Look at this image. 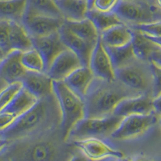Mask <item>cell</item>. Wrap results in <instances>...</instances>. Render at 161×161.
Wrapping results in <instances>:
<instances>
[{"mask_svg":"<svg viewBox=\"0 0 161 161\" xmlns=\"http://www.w3.org/2000/svg\"><path fill=\"white\" fill-rule=\"evenodd\" d=\"M92 83L85 97V117L103 118L113 114L118 103L123 98L139 95L119 80Z\"/></svg>","mask_w":161,"mask_h":161,"instance_id":"6da1fadb","label":"cell"},{"mask_svg":"<svg viewBox=\"0 0 161 161\" xmlns=\"http://www.w3.org/2000/svg\"><path fill=\"white\" fill-rule=\"evenodd\" d=\"M53 95L60 109L61 130L67 137L76 123L85 118V101L63 80H53Z\"/></svg>","mask_w":161,"mask_h":161,"instance_id":"7a4b0ae2","label":"cell"},{"mask_svg":"<svg viewBox=\"0 0 161 161\" xmlns=\"http://www.w3.org/2000/svg\"><path fill=\"white\" fill-rule=\"evenodd\" d=\"M115 77L119 82L138 94L152 96V76L149 62L136 59L128 64L116 69Z\"/></svg>","mask_w":161,"mask_h":161,"instance_id":"3957f363","label":"cell"},{"mask_svg":"<svg viewBox=\"0 0 161 161\" xmlns=\"http://www.w3.org/2000/svg\"><path fill=\"white\" fill-rule=\"evenodd\" d=\"M46 98L39 99L38 102L29 110L17 117L15 121L2 130L5 138H16L38 128L47 122L49 113V106Z\"/></svg>","mask_w":161,"mask_h":161,"instance_id":"277c9868","label":"cell"},{"mask_svg":"<svg viewBox=\"0 0 161 161\" xmlns=\"http://www.w3.org/2000/svg\"><path fill=\"white\" fill-rule=\"evenodd\" d=\"M123 118L110 114L103 118H86L73 126L69 135L77 138H90L111 135Z\"/></svg>","mask_w":161,"mask_h":161,"instance_id":"5b68a950","label":"cell"},{"mask_svg":"<svg viewBox=\"0 0 161 161\" xmlns=\"http://www.w3.org/2000/svg\"><path fill=\"white\" fill-rule=\"evenodd\" d=\"M157 121L156 114H134L124 117L120 121L111 136L116 139H128L144 134Z\"/></svg>","mask_w":161,"mask_h":161,"instance_id":"8992f818","label":"cell"},{"mask_svg":"<svg viewBox=\"0 0 161 161\" xmlns=\"http://www.w3.org/2000/svg\"><path fill=\"white\" fill-rule=\"evenodd\" d=\"M64 19L26 11L22 24L31 37L45 36L57 32L64 24Z\"/></svg>","mask_w":161,"mask_h":161,"instance_id":"52a82bcc","label":"cell"},{"mask_svg":"<svg viewBox=\"0 0 161 161\" xmlns=\"http://www.w3.org/2000/svg\"><path fill=\"white\" fill-rule=\"evenodd\" d=\"M89 67L96 78L106 81L116 80L115 69L114 67L106 46L99 37L90 59Z\"/></svg>","mask_w":161,"mask_h":161,"instance_id":"ba28073f","label":"cell"},{"mask_svg":"<svg viewBox=\"0 0 161 161\" xmlns=\"http://www.w3.org/2000/svg\"><path fill=\"white\" fill-rule=\"evenodd\" d=\"M82 65L77 54L67 48L55 57L46 73L53 80H63L72 72Z\"/></svg>","mask_w":161,"mask_h":161,"instance_id":"9c48e42d","label":"cell"},{"mask_svg":"<svg viewBox=\"0 0 161 161\" xmlns=\"http://www.w3.org/2000/svg\"><path fill=\"white\" fill-rule=\"evenodd\" d=\"M152 98L149 94H139L121 100L113 111V114L124 118L134 114L154 113Z\"/></svg>","mask_w":161,"mask_h":161,"instance_id":"30bf717a","label":"cell"},{"mask_svg":"<svg viewBox=\"0 0 161 161\" xmlns=\"http://www.w3.org/2000/svg\"><path fill=\"white\" fill-rule=\"evenodd\" d=\"M114 12L123 22L127 21L136 24L152 21L150 10L137 0H121Z\"/></svg>","mask_w":161,"mask_h":161,"instance_id":"8fae6325","label":"cell"},{"mask_svg":"<svg viewBox=\"0 0 161 161\" xmlns=\"http://www.w3.org/2000/svg\"><path fill=\"white\" fill-rule=\"evenodd\" d=\"M31 39L33 48L39 52L44 60L46 71L55 57L67 48L60 39L58 31L45 36L31 37Z\"/></svg>","mask_w":161,"mask_h":161,"instance_id":"7c38bea8","label":"cell"},{"mask_svg":"<svg viewBox=\"0 0 161 161\" xmlns=\"http://www.w3.org/2000/svg\"><path fill=\"white\" fill-rule=\"evenodd\" d=\"M21 82L26 90L38 99L53 94V80L46 73L27 71Z\"/></svg>","mask_w":161,"mask_h":161,"instance_id":"4fadbf2b","label":"cell"},{"mask_svg":"<svg viewBox=\"0 0 161 161\" xmlns=\"http://www.w3.org/2000/svg\"><path fill=\"white\" fill-rule=\"evenodd\" d=\"M22 52L12 50L6 54L0 62V77L8 84L21 81L27 73L21 62Z\"/></svg>","mask_w":161,"mask_h":161,"instance_id":"5bb4252c","label":"cell"},{"mask_svg":"<svg viewBox=\"0 0 161 161\" xmlns=\"http://www.w3.org/2000/svg\"><path fill=\"white\" fill-rule=\"evenodd\" d=\"M58 32L64 45L77 54V57L81 60L83 65L89 66L90 57L95 44L87 42L83 39L77 36L66 28L64 24L59 29Z\"/></svg>","mask_w":161,"mask_h":161,"instance_id":"9a60e30c","label":"cell"},{"mask_svg":"<svg viewBox=\"0 0 161 161\" xmlns=\"http://www.w3.org/2000/svg\"><path fill=\"white\" fill-rule=\"evenodd\" d=\"M95 78L90 67L82 65L69 74L63 81L70 90L84 99Z\"/></svg>","mask_w":161,"mask_h":161,"instance_id":"2e32d148","label":"cell"},{"mask_svg":"<svg viewBox=\"0 0 161 161\" xmlns=\"http://www.w3.org/2000/svg\"><path fill=\"white\" fill-rule=\"evenodd\" d=\"M38 100L39 99L36 96L33 95L32 93H30L23 86L22 89L13 97L11 103L0 112H3L15 119L31 108L38 102Z\"/></svg>","mask_w":161,"mask_h":161,"instance_id":"e0dca14e","label":"cell"},{"mask_svg":"<svg viewBox=\"0 0 161 161\" xmlns=\"http://www.w3.org/2000/svg\"><path fill=\"white\" fill-rule=\"evenodd\" d=\"M134 31L124 24L116 25L100 33V38L107 47H121L131 43Z\"/></svg>","mask_w":161,"mask_h":161,"instance_id":"ac0fdd59","label":"cell"},{"mask_svg":"<svg viewBox=\"0 0 161 161\" xmlns=\"http://www.w3.org/2000/svg\"><path fill=\"white\" fill-rule=\"evenodd\" d=\"M76 144L84 152L86 156L93 159L121 155L119 152L112 149L103 141L95 137L84 138L81 140L77 141Z\"/></svg>","mask_w":161,"mask_h":161,"instance_id":"d6986e66","label":"cell"},{"mask_svg":"<svg viewBox=\"0 0 161 161\" xmlns=\"http://www.w3.org/2000/svg\"><path fill=\"white\" fill-rule=\"evenodd\" d=\"M64 25L77 36L93 44H96L100 37V33L90 19L81 20L64 19Z\"/></svg>","mask_w":161,"mask_h":161,"instance_id":"ffe728a7","label":"cell"},{"mask_svg":"<svg viewBox=\"0 0 161 161\" xmlns=\"http://www.w3.org/2000/svg\"><path fill=\"white\" fill-rule=\"evenodd\" d=\"M64 19L81 20L87 18L90 9L87 0H56Z\"/></svg>","mask_w":161,"mask_h":161,"instance_id":"44dd1931","label":"cell"},{"mask_svg":"<svg viewBox=\"0 0 161 161\" xmlns=\"http://www.w3.org/2000/svg\"><path fill=\"white\" fill-rule=\"evenodd\" d=\"M10 44L11 49L25 52L33 48L32 39L22 24L11 20L10 24Z\"/></svg>","mask_w":161,"mask_h":161,"instance_id":"7402d4cb","label":"cell"},{"mask_svg":"<svg viewBox=\"0 0 161 161\" xmlns=\"http://www.w3.org/2000/svg\"><path fill=\"white\" fill-rule=\"evenodd\" d=\"M27 5L28 0H0V19L22 20Z\"/></svg>","mask_w":161,"mask_h":161,"instance_id":"603a6c76","label":"cell"},{"mask_svg":"<svg viewBox=\"0 0 161 161\" xmlns=\"http://www.w3.org/2000/svg\"><path fill=\"white\" fill-rule=\"evenodd\" d=\"M131 44L136 58L146 62H149L151 54L158 48L156 44L148 40L143 34L135 30Z\"/></svg>","mask_w":161,"mask_h":161,"instance_id":"cb8c5ba5","label":"cell"},{"mask_svg":"<svg viewBox=\"0 0 161 161\" xmlns=\"http://www.w3.org/2000/svg\"><path fill=\"white\" fill-rule=\"evenodd\" d=\"M87 18L91 20L99 33L116 25L124 24L114 12H102L94 9H90Z\"/></svg>","mask_w":161,"mask_h":161,"instance_id":"d4e9b609","label":"cell"},{"mask_svg":"<svg viewBox=\"0 0 161 161\" xmlns=\"http://www.w3.org/2000/svg\"><path fill=\"white\" fill-rule=\"evenodd\" d=\"M106 48L110 55L114 69L120 68L136 60L131 43L121 47H107Z\"/></svg>","mask_w":161,"mask_h":161,"instance_id":"484cf974","label":"cell"},{"mask_svg":"<svg viewBox=\"0 0 161 161\" xmlns=\"http://www.w3.org/2000/svg\"><path fill=\"white\" fill-rule=\"evenodd\" d=\"M26 11L58 18H64L56 0H28Z\"/></svg>","mask_w":161,"mask_h":161,"instance_id":"4316f807","label":"cell"},{"mask_svg":"<svg viewBox=\"0 0 161 161\" xmlns=\"http://www.w3.org/2000/svg\"><path fill=\"white\" fill-rule=\"evenodd\" d=\"M21 62L27 71L45 73V64L42 57L35 48H31L25 52H23L21 55Z\"/></svg>","mask_w":161,"mask_h":161,"instance_id":"83f0119b","label":"cell"},{"mask_svg":"<svg viewBox=\"0 0 161 161\" xmlns=\"http://www.w3.org/2000/svg\"><path fill=\"white\" fill-rule=\"evenodd\" d=\"M54 153V147L51 143L42 142L32 147L30 156L33 161H50L53 159Z\"/></svg>","mask_w":161,"mask_h":161,"instance_id":"f1b7e54d","label":"cell"},{"mask_svg":"<svg viewBox=\"0 0 161 161\" xmlns=\"http://www.w3.org/2000/svg\"><path fill=\"white\" fill-rule=\"evenodd\" d=\"M23 87L21 81L10 83L5 88L0 92V111L8 106L15 94L19 91Z\"/></svg>","mask_w":161,"mask_h":161,"instance_id":"f546056e","label":"cell"},{"mask_svg":"<svg viewBox=\"0 0 161 161\" xmlns=\"http://www.w3.org/2000/svg\"><path fill=\"white\" fill-rule=\"evenodd\" d=\"M11 19H0V49L4 56L11 51L10 44Z\"/></svg>","mask_w":161,"mask_h":161,"instance_id":"4dcf8cb0","label":"cell"},{"mask_svg":"<svg viewBox=\"0 0 161 161\" xmlns=\"http://www.w3.org/2000/svg\"><path fill=\"white\" fill-rule=\"evenodd\" d=\"M132 28L135 31H139L149 36H161V21H151L147 23L136 24L132 26Z\"/></svg>","mask_w":161,"mask_h":161,"instance_id":"1f68e13d","label":"cell"},{"mask_svg":"<svg viewBox=\"0 0 161 161\" xmlns=\"http://www.w3.org/2000/svg\"><path fill=\"white\" fill-rule=\"evenodd\" d=\"M121 0H90V9L102 12H114Z\"/></svg>","mask_w":161,"mask_h":161,"instance_id":"d6a6232c","label":"cell"},{"mask_svg":"<svg viewBox=\"0 0 161 161\" xmlns=\"http://www.w3.org/2000/svg\"><path fill=\"white\" fill-rule=\"evenodd\" d=\"M149 64L152 76V96L154 97L161 93V67L152 62Z\"/></svg>","mask_w":161,"mask_h":161,"instance_id":"836d02e7","label":"cell"},{"mask_svg":"<svg viewBox=\"0 0 161 161\" xmlns=\"http://www.w3.org/2000/svg\"><path fill=\"white\" fill-rule=\"evenodd\" d=\"M149 62H152L161 67V48L158 47L152 52L149 58Z\"/></svg>","mask_w":161,"mask_h":161,"instance_id":"e575fe53","label":"cell"},{"mask_svg":"<svg viewBox=\"0 0 161 161\" xmlns=\"http://www.w3.org/2000/svg\"><path fill=\"white\" fill-rule=\"evenodd\" d=\"M154 113L161 116V93L152 98Z\"/></svg>","mask_w":161,"mask_h":161,"instance_id":"d590c367","label":"cell"},{"mask_svg":"<svg viewBox=\"0 0 161 161\" xmlns=\"http://www.w3.org/2000/svg\"><path fill=\"white\" fill-rule=\"evenodd\" d=\"M142 34H143V33H142ZM143 35H144V34H143ZM144 36L147 37V38L148 39V40H150L152 42H153L154 44H156L158 47L161 48V36L153 37V36H147V35H144Z\"/></svg>","mask_w":161,"mask_h":161,"instance_id":"8d00e7d4","label":"cell"},{"mask_svg":"<svg viewBox=\"0 0 161 161\" xmlns=\"http://www.w3.org/2000/svg\"><path fill=\"white\" fill-rule=\"evenodd\" d=\"M8 83L7 82L6 80H4L3 79H2L1 77H0V92L2 91V90L5 88L6 86H8Z\"/></svg>","mask_w":161,"mask_h":161,"instance_id":"74e56055","label":"cell"},{"mask_svg":"<svg viewBox=\"0 0 161 161\" xmlns=\"http://www.w3.org/2000/svg\"><path fill=\"white\" fill-rule=\"evenodd\" d=\"M135 161H153V160H151V159H146V158H138V159H136Z\"/></svg>","mask_w":161,"mask_h":161,"instance_id":"f35d334b","label":"cell"},{"mask_svg":"<svg viewBox=\"0 0 161 161\" xmlns=\"http://www.w3.org/2000/svg\"><path fill=\"white\" fill-rule=\"evenodd\" d=\"M155 2H156V4L158 8L161 9V0H155Z\"/></svg>","mask_w":161,"mask_h":161,"instance_id":"ab89813d","label":"cell"},{"mask_svg":"<svg viewBox=\"0 0 161 161\" xmlns=\"http://www.w3.org/2000/svg\"><path fill=\"white\" fill-rule=\"evenodd\" d=\"M72 161H84V159H81V158L77 157V158H74V159H73Z\"/></svg>","mask_w":161,"mask_h":161,"instance_id":"60d3db41","label":"cell"},{"mask_svg":"<svg viewBox=\"0 0 161 161\" xmlns=\"http://www.w3.org/2000/svg\"><path fill=\"white\" fill-rule=\"evenodd\" d=\"M4 57V54L3 53V52L1 51V49H0V62H1V60H2V59Z\"/></svg>","mask_w":161,"mask_h":161,"instance_id":"b9f144b4","label":"cell"},{"mask_svg":"<svg viewBox=\"0 0 161 161\" xmlns=\"http://www.w3.org/2000/svg\"><path fill=\"white\" fill-rule=\"evenodd\" d=\"M159 125H160V127H161V116L159 117Z\"/></svg>","mask_w":161,"mask_h":161,"instance_id":"7bdbcfd3","label":"cell"},{"mask_svg":"<svg viewBox=\"0 0 161 161\" xmlns=\"http://www.w3.org/2000/svg\"><path fill=\"white\" fill-rule=\"evenodd\" d=\"M2 143V141H1V136H0V144Z\"/></svg>","mask_w":161,"mask_h":161,"instance_id":"ee69618b","label":"cell"},{"mask_svg":"<svg viewBox=\"0 0 161 161\" xmlns=\"http://www.w3.org/2000/svg\"><path fill=\"white\" fill-rule=\"evenodd\" d=\"M0 161H2V159H1V158H0Z\"/></svg>","mask_w":161,"mask_h":161,"instance_id":"f6af8a7d","label":"cell"},{"mask_svg":"<svg viewBox=\"0 0 161 161\" xmlns=\"http://www.w3.org/2000/svg\"><path fill=\"white\" fill-rule=\"evenodd\" d=\"M87 1H90V0H87Z\"/></svg>","mask_w":161,"mask_h":161,"instance_id":"bcb514c9","label":"cell"},{"mask_svg":"<svg viewBox=\"0 0 161 161\" xmlns=\"http://www.w3.org/2000/svg\"><path fill=\"white\" fill-rule=\"evenodd\" d=\"M137 1H139V0H137Z\"/></svg>","mask_w":161,"mask_h":161,"instance_id":"7dc6e473","label":"cell"}]
</instances>
